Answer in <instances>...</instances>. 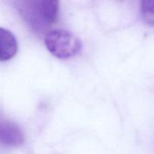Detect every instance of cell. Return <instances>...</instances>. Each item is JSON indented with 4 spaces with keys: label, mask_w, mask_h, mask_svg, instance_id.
Returning <instances> with one entry per match:
<instances>
[{
    "label": "cell",
    "mask_w": 154,
    "mask_h": 154,
    "mask_svg": "<svg viewBox=\"0 0 154 154\" xmlns=\"http://www.w3.org/2000/svg\"><path fill=\"white\" fill-rule=\"evenodd\" d=\"M15 6L24 22L32 31H48L57 20L60 3L55 0H20Z\"/></svg>",
    "instance_id": "obj_1"
},
{
    "label": "cell",
    "mask_w": 154,
    "mask_h": 154,
    "mask_svg": "<svg viewBox=\"0 0 154 154\" xmlns=\"http://www.w3.org/2000/svg\"><path fill=\"white\" fill-rule=\"evenodd\" d=\"M48 51L59 59L66 60L76 56L81 51V42L73 33L63 29H54L45 36Z\"/></svg>",
    "instance_id": "obj_2"
},
{
    "label": "cell",
    "mask_w": 154,
    "mask_h": 154,
    "mask_svg": "<svg viewBox=\"0 0 154 154\" xmlns=\"http://www.w3.org/2000/svg\"><path fill=\"white\" fill-rule=\"evenodd\" d=\"M24 136L20 128L15 123L0 118V145L16 147L23 143Z\"/></svg>",
    "instance_id": "obj_3"
},
{
    "label": "cell",
    "mask_w": 154,
    "mask_h": 154,
    "mask_svg": "<svg viewBox=\"0 0 154 154\" xmlns=\"http://www.w3.org/2000/svg\"><path fill=\"white\" fill-rule=\"evenodd\" d=\"M18 45L13 33L0 27V61H8L17 54Z\"/></svg>",
    "instance_id": "obj_4"
},
{
    "label": "cell",
    "mask_w": 154,
    "mask_h": 154,
    "mask_svg": "<svg viewBox=\"0 0 154 154\" xmlns=\"http://www.w3.org/2000/svg\"><path fill=\"white\" fill-rule=\"evenodd\" d=\"M141 14L146 23L154 26V0L141 2Z\"/></svg>",
    "instance_id": "obj_5"
}]
</instances>
